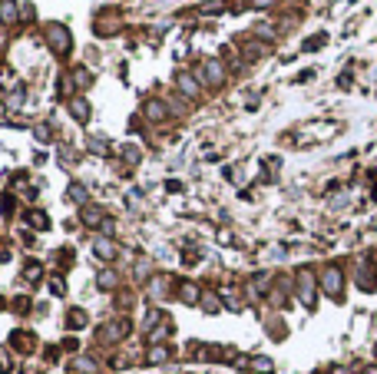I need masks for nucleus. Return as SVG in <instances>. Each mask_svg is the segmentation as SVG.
<instances>
[{
  "instance_id": "obj_4",
  "label": "nucleus",
  "mask_w": 377,
  "mask_h": 374,
  "mask_svg": "<svg viewBox=\"0 0 377 374\" xmlns=\"http://www.w3.org/2000/svg\"><path fill=\"white\" fill-rule=\"evenodd\" d=\"M179 86H182V93H189V96H196V93H199L196 80H192L189 73H179Z\"/></svg>"
},
{
  "instance_id": "obj_15",
  "label": "nucleus",
  "mask_w": 377,
  "mask_h": 374,
  "mask_svg": "<svg viewBox=\"0 0 377 374\" xmlns=\"http://www.w3.org/2000/svg\"><path fill=\"white\" fill-rule=\"evenodd\" d=\"M83 219H86L89 225H96V219H100V212H96V209H83Z\"/></svg>"
},
{
  "instance_id": "obj_6",
  "label": "nucleus",
  "mask_w": 377,
  "mask_h": 374,
  "mask_svg": "<svg viewBox=\"0 0 377 374\" xmlns=\"http://www.w3.org/2000/svg\"><path fill=\"white\" fill-rule=\"evenodd\" d=\"M0 17H4L7 24L17 17V4H14V0H4V4H0Z\"/></svg>"
},
{
  "instance_id": "obj_18",
  "label": "nucleus",
  "mask_w": 377,
  "mask_h": 374,
  "mask_svg": "<svg viewBox=\"0 0 377 374\" xmlns=\"http://www.w3.org/2000/svg\"><path fill=\"white\" fill-rule=\"evenodd\" d=\"M268 367H271V364H268V361H265V358H261V361H255V371H261V374H268Z\"/></svg>"
},
{
  "instance_id": "obj_12",
  "label": "nucleus",
  "mask_w": 377,
  "mask_h": 374,
  "mask_svg": "<svg viewBox=\"0 0 377 374\" xmlns=\"http://www.w3.org/2000/svg\"><path fill=\"white\" fill-rule=\"evenodd\" d=\"M27 278H30V282H37V278H40V265H37V262L27 265Z\"/></svg>"
},
{
  "instance_id": "obj_14",
  "label": "nucleus",
  "mask_w": 377,
  "mask_h": 374,
  "mask_svg": "<svg viewBox=\"0 0 377 374\" xmlns=\"http://www.w3.org/2000/svg\"><path fill=\"white\" fill-rule=\"evenodd\" d=\"M70 199H76V202H86V192L79 189V185H73V189H70Z\"/></svg>"
},
{
  "instance_id": "obj_16",
  "label": "nucleus",
  "mask_w": 377,
  "mask_h": 374,
  "mask_svg": "<svg viewBox=\"0 0 377 374\" xmlns=\"http://www.w3.org/2000/svg\"><path fill=\"white\" fill-rule=\"evenodd\" d=\"M149 358H152V361H165V358H169V351H165V348H156Z\"/></svg>"
},
{
  "instance_id": "obj_8",
  "label": "nucleus",
  "mask_w": 377,
  "mask_h": 374,
  "mask_svg": "<svg viewBox=\"0 0 377 374\" xmlns=\"http://www.w3.org/2000/svg\"><path fill=\"white\" fill-rule=\"evenodd\" d=\"M30 225H33V229H47L50 219H47L43 212H30Z\"/></svg>"
},
{
  "instance_id": "obj_1",
  "label": "nucleus",
  "mask_w": 377,
  "mask_h": 374,
  "mask_svg": "<svg viewBox=\"0 0 377 374\" xmlns=\"http://www.w3.org/2000/svg\"><path fill=\"white\" fill-rule=\"evenodd\" d=\"M321 285H324V292H328V295H341V271L338 268H328L321 275Z\"/></svg>"
},
{
  "instance_id": "obj_3",
  "label": "nucleus",
  "mask_w": 377,
  "mask_h": 374,
  "mask_svg": "<svg viewBox=\"0 0 377 374\" xmlns=\"http://www.w3.org/2000/svg\"><path fill=\"white\" fill-rule=\"evenodd\" d=\"M311 275L308 271H301V298H305V305H311V298H314V292H311Z\"/></svg>"
},
{
  "instance_id": "obj_7",
  "label": "nucleus",
  "mask_w": 377,
  "mask_h": 374,
  "mask_svg": "<svg viewBox=\"0 0 377 374\" xmlns=\"http://www.w3.org/2000/svg\"><path fill=\"white\" fill-rule=\"evenodd\" d=\"M96 255H103V258H113V255H116V248H113V242L100 239V242H96Z\"/></svg>"
},
{
  "instance_id": "obj_9",
  "label": "nucleus",
  "mask_w": 377,
  "mask_h": 374,
  "mask_svg": "<svg viewBox=\"0 0 377 374\" xmlns=\"http://www.w3.org/2000/svg\"><path fill=\"white\" fill-rule=\"evenodd\" d=\"M146 113H149V120H162L165 106H162V103H149V106H146Z\"/></svg>"
},
{
  "instance_id": "obj_11",
  "label": "nucleus",
  "mask_w": 377,
  "mask_h": 374,
  "mask_svg": "<svg viewBox=\"0 0 377 374\" xmlns=\"http://www.w3.org/2000/svg\"><path fill=\"white\" fill-rule=\"evenodd\" d=\"M86 325V315L83 311H70V328H83Z\"/></svg>"
},
{
  "instance_id": "obj_17",
  "label": "nucleus",
  "mask_w": 377,
  "mask_h": 374,
  "mask_svg": "<svg viewBox=\"0 0 377 374\" xmlns=\"http://www.w3.org/2000/svg\"><path fill=\"white\" fill-rule=\"evenodd\" d=\"M100 282H103V288H113V285H116V278H113L110 271H106V275H103V278H100Z\"/></svg>"
},
{
  "instance_id": "obj_5",
  "label": "nucleus",
  "mask_w": 377,
  "mask_h": 374,
  "mask_svg": "<svg viewBox=\"0 0 377 374\" xmlns=\"http://www.w3.org/2000/svg\"><path fill=\"white\" fill-rule=\"evenodd\" d=\"M50 33H53V37H50V40H53V47H56V50H66V40H63V37H66V30H63V27H50Z\"/></svg>"
},
{
  "instance_id": "obj_2",
  "label": "nucleus",
  "mask_w": 377,
  "mask_h": 374,
  "mask_svg": "<svg viewBox=\"0 0 377 374\" xmlns=\"http://www.w3.org/2000/svg\"><path fill=\"white\" fill-rule=\"evenodd\" d=\"M70 110L76 113V120H79V123H86V120H89V106H86V100H73Z\"/></svg>"
},
{
  "instance_id": "obj_10",
  "label": "nucleus",
  "mask_w": 377,
  "mask_h": 374,
  "mask_svg": "<svg viewBox=\"0 0 377 374\" xmlns=\"http://www.w3.org/2000/svg\"><path fill=\"white\" fill-rule=\"evenodd\" d=\"M209 80L219 83L222 80V70H219V60H209Z\"/></svg>"
},
{
  "instance_id": "obj_13",
  "label": "nucleus",
  "mask_w": 377,
  "mask_h": 374,
  "mask_svg": "<svg viewBox=\"0 0 377 374\" xmlns=\"http://www.w3.org/2000/svg\"><path fill=\"white\" fill-rule=\"evenodd\" d=\"M182 298H185V302H196V285H182Z\"/></svg>"
}]
</instances>
